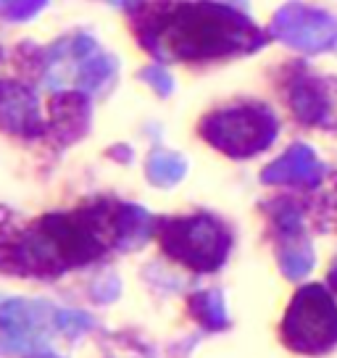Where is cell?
Here are the masks:
<instances>
[{
  "label": "cell",
  "mask_w": 337,
  "mask_h": 358,
  "mask_svg": "<svg viewBox=\"0 0 337 358\" xmlns=\"http://www.w3.org/2000/svg\"><path fill=\"white\" fill-rule=\"evenodd\" d=\"M108 248H124V203H92L50 213L0 248V268L24 277H56L90 264Z\"/></svg>",
  "instance_id": "6da1fadb"
},
{
  "label": "cell",
  "mask_w": 337,
  "mask_h": 358,
  "mask_svg": "<svg viewBox=\"0 0 337 358\" xmlns=\"http://www.w3.org/2000/svg\"><path fill=\"white\" fill-rule=\"evenodd\" d=\"M135 29L153 56L171 61L253 53L266 43L248 16L219 3H168L135 11Z\"/></svg>",
  "instance_id": "7a4b0ae2"
},
{
  "label": "cell",
  "mask_w": 337,
  "mask_h": 358,
  "mask_svg": "<svg viewBox=\"0 0 337 358\" xmlns=\"http://www.w3.org/2000/svg\"><path fill=\"white\" fill-rule=\"evenodd\" d=\"M158 240L174 261L195 271H214L224 264L232 237L214 216H190V219H166L158 224Z\"/></svg>",
  "instance_id": "3957f363"
},
{
  "label": "cell",
  "mask_w": 337,
  "mask_h": 358,
  "mask_svg": "<svg viewBox=\"0 0 337 358\" xmlns=\"http://www.w3.org/2000/svg\"><path fill=\"white\" fill-rule=\"evenodd\" d=\"M201 134L232 158H248L261 153L277 137V119L264 106H235L206 116Z\"/></svg>",
  "instance_id": "277c9868"
},
{
  "label": "cell",
  "mask_w": 337,
  "mask_h": 358,
  "mask_svg": "<svg viewBox=\"0 0 337 358\" xmlns=\"http://www.w3.org/2000/svg\"><path fill=\"white\" fill-rule=\"evenodd\" d=\"M282 337L298 353H324L335 345L337 308L322 285H308L292 298Z\"/></svg>",
  "instance_id": "5b68a950"
},
{
  "label": "cell",
  "mask_w": 337,
  "mask_h": 358,
  "mask_svg": "<svg viewBox=\"0 0 337 358\" xmlns=\"http://www.w3.org/2000/svg\"><path fill=\"white\" fill-rule=\"evenodd\" d=\"M113 71H116V61L106 56L87 34L58 43L48 53L45 61L48 87H61L66 82H74L79 90L92 92V90L103 87L113 77Z\"/></svg>",
  "instance_id": "8992f818"
},
{
  "label": "cell",
  "mask_w": 337,
  "mask_h": 358,
  "mask_svg": "<svg viewBox=\"0 0 337 358\" xmlns=\"http://www.w3.org/2000/svg\"><path fill=\"white\" fill-rule=\"evenodd\" d=\"M271 34L282 43L292 45L306 53L327 50L337 43V22L324 11H316L301 3H290L277 11L271 22Z\"/></svg>",
  "instance_id": "52a82bcc"
},
{
  "label": "cell",
  "mask_w": 337,
  "mask_h": 358,
  "mask_svg": "<svg viewBox=\"0 0 337 358\" xmlns=\"http://www.w3.org/2000/svg\"><path fill=\"white\" fill-rule=\"evenodd\" d=\"M48 308L40 303L8 301L0 308V332L6 353H34L43 348Z\"/></svg>",
  "instance_id": "ba28073f"
},
{
  "label": "cell",
  "mask_w": 337,
  "mask_h": 358,
  "mask_svg": "<svg viewBox=\"0 0 337 358\" xmlns=\"http://www.w3.org/2000/svg\"><path fill=\"white\" fill-rule=\"evenodd\" d=\"M0 129L22 137L43 134V119L32 90L16 82L0 85Z\"/></svg>",
  "instance_id": "9c48e42d"
},
{
  "label": "cell",
  "mask_w": 337,
  "mask_h": 358,
  "mask_svg": "<svg viewBox=\"0 0 337 358\" xmlns=\"http://www.w3.org/2000/svg\"><path fill=\"white\" fill-rule=\"evenodd\" d=\"M324 179V166L319 164L314 150L306 145L290 148L282 158H277L271 166L264 169V182L269 185H303L316 187Z\"/></svg>",
  "instance_id": "30bf717a"
},
{
  "label": "cell",
  "mask_w": 337,
  "mask_h": 358,
  "mask_svg": "<svg viewBox=\"0 0 337 358\" xmlns=\"http://www.w3.org/2000/svg\"><path fill=\"white\" fill-rule=\"evenodd\" d=\"M290 103L292 111L298 113V119L306 124H324L327 113H329L324 82H319L314 77H301L298 82H292Z\"/></svg>",
  "instance_id": "8fae6325"
},
{
  "label": "cell",
  "mask_w": 337,
  "mask_h": 358,
  "mask_svg": "<svg viewBox=\"0 0 337 358\" xmlns=\"http://www.w3.org/2000/svg\"><path fill=\"white\" fill-rule=\"evenodd\" d=\"M50 116H53V127L61 140H77L79 134L87 129L90 108L82 95L69 92L50 103Z\"/></svg>",
  "instance_id": "7c38bea8"
},
{
  "label": "cell",
  "mask_w": 337,
  "mask_h": 358,
  "mask_svg": "<svg viewBox=\"0 0 337 358\" xmlns=\"http://www.w3.org/2000/svg\"><path fill=\"white\" fill-rule=\"evenodd\" d=\"M190 313L201 322L206 329H224L227 327V311L224 301L219 292H195L190 298Z\"/></svg>",
  "instance_id": "4fadbf2b"
},
{
  "label": "cell",
  "mask_w": 337,
  "mask_h": 358,
  "mask_svg": "<svg viewBox=\"0 0 337 358\" xmlns=\"http://www.w3.org/2000/svg\"><path fill=\"white\" fill-rule=\"evenodd\" d=\"M187 171V164L182 156H174V153H153L150 161H148V177L153 185H161V187H168L174 182H180Z\"/></svg>",
  "instance_id": "5bb4252c"
},
{
  "label": "cell",
  "mask_w": 337,
  "mask_h": 358,
  "mask_svg": "<svg viewBox=\"0 0 337 358\" xmlns=\"http://www.w3.org/2000/svg\"><path fill=\"white\" fill-rule=\"evenodd\" d=\"M282 271L290 277V280H301L306 277L311 266H314V253L306 243H287L285 250L280 253Z\"/></svg>",
  "instance_id": "9a60e30c"
},
{
  "label": "cell",
  "mask_w": 337,
  "mask_h": 358,
  "mask_svg": "<svg viewBox=\"0 0 337 358\" xmlns=\"http://www.w3.org/2000/svg\"><path fill=\"white\" fill-rule=\"evenodd\" d=\"M43 6L45 0H0V16L11 22H24V19H32Z\"/></svg>",
  "instance_id": "2e32d148"
},
{
  "label": "cell",
  "mask_w": 337,
  "mask_h": 358,
  "mask_svg": "<svg viewBox=\"0 0 337 358\" xmlns=\"http://www.w3.org/2000/svg\"><path fill=\"white\" fill-rule=\"evenodd\" d=\"M56 319L58 324H61V329H66V332H82V329H87V324H90V319L85 313L64 311V313H56Z\"/></svg>",
  "instance_id": "e0dca14e"
},
{
  "label": "cell",
  "mask_w": 337,
  "mask_h": 358,
  "mask_svg": "<svg viewBox=\"0 0 337 358\" xmlns=\"http://www.w3.org/2000/svg\"><path fill=\"white\" fill-rule=\"evenodd\" d=\"M143 77H145L148 85H153L161 95H168V92H171V77H168L164 69H156V66L145 69V71H143Z\"/></svg>",
  "instance_id": "ac0fdd59"
},
{
  "label": "cell",
  "mask_w": 337,
  "mask_h": 358,
  "mask_svg": "<svg viewBox=\"0 0 337 358\" xmlns=\"http://www.w3.org/2000/svg\"><path fill=\"white\" fill-rule=\"evenodd\" d=\"M27 358H56V356H50V353H43V350H34L32 356H27Z\"/></svg>",
  "instance_id": "d6986e66"
},
{
  "label": "cell",
  "mask_w": 337,
  "mask_h": 358,
  "mask_svg": "<svg viewBox=\"0 0 337 358\" xmlns=\"http://www.w3.org/2000/svg\"><path fill=\"white\" fill-rule=\"evenodd\" d=\"M329 285H332V287L337 290V266L332 268V274H329Z\"/></svg>",
  "instance_id": "ffe728a7"
},
{
  "label": "cell",
  "mask_w": 337,
  "mask_h": 358,
  "mask_svg": "<svg viewBox=\"0 0 337 358\" xmlns=\"http://www.w3.org/2000/svg\"><path fill=\"white\" fill-rule=\"evenodd\" d=\"M0 66H3V50H0ZM0 85H3V82H0Z\"/></svg>",
  "instance_id": "44dd1931"
}]
</instances>
